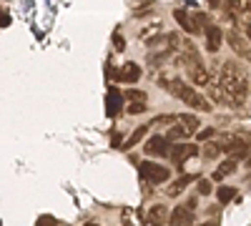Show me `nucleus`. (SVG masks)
Instances as JSON below:
<instances>
[{
	"mask_svg": "<svg viewBox=\"0 0 251 226\" xmlns=\"http://www.w3.org/2000/svg\"><path fill=\"white\" fill-rule=\"evenodd\" d=\"M146 131H149V126H141V128H136V131L131 133V138L123 143V149H131V146H136V143H138V141L146 136Z\"/></svg>",
	"mask_w": 251,
	"mask_h": 226,
	"instance_id": "nucleus-23",
	"label": "nucleus"
},
{
	"mask_svg": "<svg viewBox=\"0 0 251 226\" xmlns=\"http://www.w3.org/2000/svg\"><path fill=\"white\" fill-rule=\"evenodd\" d=\"M201 156H203L206 161L219 158V156H221V146H219V141H208V143H203V146H201Z\"/></svg>",
	"mask_w": 251,
	"mask_h": 226,
	"instance_id": "nucleus-19",
	"label": "nucleus"
},
{
	"mask_svg": "<svg viewBox=\"0 0 251 226\" xmlns=\"http://www.w3.org/2000/svg\"><path fill=\"white\" fill-rule=\"evenodd\" d=\"M206 91H208V100H214V103H224V106L231 103V98L226 96V91H224V86H221L219 75H211V80H208ZM231 106H234V103H231Z\"/></svg>",
	"mask_w": 251,
	"mask_h": 226,
	"instance_id": "nucleus-8",
	"label": "nucleus"
},
{
	"mask_svg": "<svg viewBox=\"0 0 251 226\" xmlns=\"http://www.w3.org/2000/svg\"><path fill=\"white\" fill-rule=\"evenodd\" d=\"M176 123H178V126H181L188 136H191V133H199V128H201V121H199L194 113H181Z\"/></svg>",
	"mask_w": 251,
	"mask_h": 226,
	"instance_id": "nucleus-15",
	"label": "nucleus"
},
{
	"mask_svg": "<svg viewBox=\"0 0 251 226\" xmlns=\"http://www.w3.org/2000/svg\"><path fill=\"white\" fill-rule=\"evenodd\" d=\"M186 136H188V133H186V131L178 126V123H174V126H171V131L166 133V138H169L171 143H174V141H176V143H183V138H186Z\"/></svg>",
	"mask_w": 251,
	"mask_h": 226,
	"instance_id": "nucleus-22",
	"label": "nucleus"
},
{
	"mask_svg": "<svg viewBox=\"0 0 251 226\" xmlns=\"http://www.w3.org/2000/svg\"><path fill=\"white\" fill-rule=\"evenodd\" d=\"M219 80L226 91V96L231 98L234 106H244V100L249 96V73L241 63L236 60H226L219 71Z\"/></svg>",
	"mask_w": 251,
	"mask_h": 226,
	"instance_id": "nucleus-1",
	"label": "nucleus"
},
{
	"mask_svg": "<svg viewBox=\"0 0 251 226\" xmlns=\"http://www.w3.org/2000/svg\"><path fill=\"white\" fill-rule=\"evenodd\" d=\"M143 111H146V103H131L128 106V113H133V116L136 113H143Z\"/></svg>",
	"mask_w": 251,
	"mask_h": 226,
	"instance_id": "nucleus-31",
	"label": "nucleus"
},
{
	"mask_svg": "<svg viewBox=\"0 0 251 226\" xmlns=\"http://www.w3.org/2000/svg\"><path fill=\"white\" fill-rule=\"evenodd\" d=\"M0 25H10V15H8V13L0 15Z\"/></svg>",
	"mask_w": 251,
	"mask_h": 226,
	"instance_id": "nucleus-33",
	"label": "nucleus"
},
{
	"mask_svg": "<svg viewBox=\"0 0 251 226\" xmlns=\"http://www.w3.org/2000/svg\"><path fill=\"white\" fill-rule=\"evenodd\" d=\"M174 18H176V23H178L186 33H196V30H199V28H196V23H194V15H188V10L176 8V10H174Z\"/></svg>",
	"mask_w": 251,
	"mask_h": 226,
	"instance_id": "nucleus-14",
	"label": "nucleus"
},
{
	"mask_svg": "<svg viewBox=\"0 0 251 226\" xmlns=\"http://www.w3.org/2000/svg\"><path fill=\"white\" fill-rule=\"evenodd\" d=\"M201 226H216V221H208V224H201Z\"/></svg>",
	"mask_w": 251,
	"mask_h": 226,
	"instance_id": "nucleus-35",
	"label": "nucleus"
},
{
	"mask_svg": "<svg viewBox=\"0 0 251 226\" xmlns=\"http://www.w3.org/2000/svg\"><path fill=\"white\" fill-rule=\"evenodd\" d=\"M113 46H116V50H123V48H126V40H123V35H121V33H116V35H113Z\"/></svg>",
	"mask_w": 251,
	"mask_h": 226,
	"instance_id": "nucleus-29",
	"label": "nucleus"
},
{
	"mask_svg": "<svg viewBox=\"0 0 251 226\" xmlns=\"http://www.w3.org/2000/svg\"><path fill=\"white\" fill-rule=\"evenodd\" d=\"M83 226H98V224H93V221H86V224H83Z\"/></svg>",
	"mask_w": 251,
	"mask_h": 226,
	"instance_id": "nucleus-36",
	"label": "nucleus"
},
{
	"mask_svg": "<svg viewBox=\"0 0 251 226\" xmlns=\"http://www.w3.org/2000/svg\"><path fill=\"white\" fill-rule=\"evenodd\" d=\"M0 226H3V224H0Z\"/></svg>",
	"mask_w": 251,
	"mask_h": 226,
	"instance_id": "nucleus-38",
	"label": "nucleus"
},
{
	"mask_svg": "<svg viewBox=\"0 0 251 226\" xmlns=\"http://www.w3.org/2000/svg\"><path fill=\"white\" fill-rule=\"evenodd\" d=\"M138 78H141V66L133 63V60L123 63V68L118 71V80H123V83H136Z\"/></svg>",
	"mask_w": 251,
	"mask_h": 226,
	"instance_id": "nucleus-13",
	"label": "nucleus"
},
{
	"mask_svg": "<svg viewBox=\"0 0 251 226\" xmlns=\"http://www.w3.org/2000/svg\"><path fill=\"white\" fill-rule=\"evenodd\" d=\"M194 23H196L199 30H201V28L206 30L208 25H214V23H211V18H208V13H196V15H194Z\"/></svg>",
	"mask_w": 251,
	"mask_h": 226,
	"instance_id": "nucleus-24",
	"label": "nucleus"
},
{
	"mask_svg": "<svg viewBox=\"0 0 251 226\" xmlns=\"http://www.w3.org/2000/svg\"><path fill=\"white\" fill-rule=\"evenodd\" d=\"M118 106H121V93L118 91H108V116H116L118 113Z\"/></svg>",
	"mask_w": 251,
	"mask_h": 226,
	"instance_id": "nucleus-21",
	"label": "nucleus"
},
{
	"mask_svg": "<svg viewBox=\"0 0 251 226\" xmlns=\"http://www.w3.org/2000/svg\"><path fill=\"white\" fill-rule=\"evenodd\" d=\"M226 43L234 48L236 55H241L244 60H251V43L246 40V35H241L236 28H231V30L226 33Z\"/></svg>",
	"mask_w": 251,
	"mask_h": 226,
	"instance_id": "nucleus-4",
	"label": "nucleus"
},
{
	"mask_svg": "<svg viewBox=\"0 0 251 226\" xmlns=\"http://www.w3.org/2000/svg\"><path fill=\"white\" fill-rule=\"evenodd\" d=\"M171 149H174V143L166 136H151L149 141H146V146H143V151L149 156H169Z\"/></svg>",
	"mask_w": 251,
	"mask_h": 226,
	"instance_id": "nucleus-6",
	"label": "nucleus"
},
{
	"mask_svg": "<svg viewBox=\"0 0 251 226\" xmlns=\"http://www.w3.org/2000/svg\"><path fill=\"white\" fill-rule=\"evenodd\" d=\"M194 221H196L194 211H188L186 206H176L171 211V219H169L171 226H194Z\"/></svg>",
	"mask_w": 251,
	"mask_h": 226,
	"instance_id": "nucleus-10",
	"label": "nucleus"
},
{
	"mask_svg": "<svg viewBox=\"0 0 251 226\" xmlns=\"http://www.w3.org/2000/svg\"><path fill=\"white\" fill-rule=\"evenodd\" d=\"M176 98H181L186 106H191V108H196V111H203V113H208L211 111V100L208 98H203L196 88H191L186 83V80H181V78H171V88H169Z\"/></svg>",
	"mask_w": 251,
	"mask_h": 226,
	"instance_id": "nucleus-2",
	"label": "nucleus"
},
{
	"mask_svg": "<svg viewBox=\"0 0 251 226\" xmlns=\"http://www.w3.org/2000/svg\"><path fill=\"white\" fill-rule=\"evenodd\" d=\"M146 219H149L151 226H166L169 219H171V214H169V209H166L163 203H156V206H151V211H149Z\"/></svg>",
	"mask_w": 251,
	"mask_h": 226,
	"instance_id": "nucleus-12",
	"label": "nucleus"
},
{
	"mask_svg": "<svg viewBox=\"0 0 251 226\" xmlns=\"http://www.w3.org/2000/svg\"><path fill=\"white\" fill-rule=\"evenodd\" d=\"M183 206H186L188 211H196V206H199V201H196V199H188V201L183 203Z\"/></svg>",
	"mask_w": 251,
	"mask_h": 226,
	"instance_id": "nucleus-32",
	"label": "nucleus"
},
{
	"mask_svg": "<svg viewBox=\"0 0 251 226\" xmlns=\"http://www.w3.org/2000/svg\"><path fill=\"white\" fill-rule=\"evenodd\" d=\"M236 166H239V161H234V158H226V161H221L219 163V169L214 171V181H221V178H226L228 174H234L236 171Z\"/></svg>",
	"mask_w": 251,
	"mask_h": 226,
	"instance_id": "nucleus-17",
	"label": "nucleus"
},
{
	"mask_svg": "<svg viewBox=\"0 0 251 226\" xmlns=\"http://www.w3.org/2000/svg\"><path fill=\"white\" fill-rule=\"evenodd\" d=\"M138 171H141L143 181H149V183H166L171 178V169L161 166V163H156V161H141Z\"/></svg>",
	"mask_w": 251,
	"mask_h": 226,
	"instance_id": "nucleus-3",
	"label": "nucleus"
},
{
	"mask_svg": "<svg viewBox=\"0 0 251 226\" xmlns=\"http://www.w3.org/2000/svg\"><path fill=\"white\" fill-rule=\"evenodd\" d=\"M216 199H219V203L234 201V199H236V189H234V186H221V189L216 191Z\"/></svg>",
	"mask_w": 251,
	"mask_h": 226,
	"instance_id": "nucleus-20",
	"label": "nucleus"
},
{
	"mask_svg": "<svg viewBox=\"0 0 251 226\" xmlns=\"http://www.w3.org/2000/svg\"><path fill=\"white\" fill-rule=\"evenodd\" d=\"M178 121V116H169V113H166V116H156L151 123H153V126H169V123H176Z\"/></svg>",
	"mask_w": 251,
	"mask_h": 226,
	"instance_id": "nucleus-25",
	"label": "nucleus"
},
{
	"mask_svg": "<svg viewBox=\"0 0 251 226\" xmlns=\"http://www.w3.org/2000/svg\"><path fill=\"white\" fill-rule=\"evenodd\" d=\"M199 153V146L196 143H174V149H171V153H169V158H171V163L174 166H183V163L188 161V158H194Z\"/></svg>",
	"mask_w": 251,
	"mask_h": 226,
	"instance_id": "nucleus-5",
	"label": "nucleus"
},
{
	"mask_svg": "<svg viewBox=\"0 0 251 226\" xmlns=\"http://www.w3.org/2000/svg\"><path fill=\"white\" fill-rule=\"evenodd\" d=\"M199 194H201V196H208V194H211V181L201 178V181H199Z\"/></svg>",
	"mask_w": 251,
	"mask_h": 226,
	"instance_id": "nucleus-27",
	"label": "nucleus"
},
{
	"mask_svg": "<svg viewBox=\"0 0 251 226\" xmlns=\"http://www.w3.org/2000/svg\"><path fill=\"white\" fill-rule=\"evenodd\" d=\"M203 35H206V50L208 53H216L219 48H221V43L226 40V33L221 30V25H208L206 30H203Z\"/></svg>",
	"mask_w": 251,
	"mask_h": 226,
	"instance_id": "nucleus-7",
	"label": "nucleus"
},
{
	"mask_svg": "<svg viewBox=\"0 0 251 226\" xmlns=\"http://www.w3.org/2000/svg\"><path fill=\"white\" fill-rule=\"evenodd\" d=\"M246 38H249V43H251V28H246Z\"/></svg>",
	"mask_w": 251,
	"mask_h": 226,
	"instance_id": "nucleus-34",
	"label": "nucleus"
},
{
	"mask_svg": "<svg viewBox=\"0 0 251 226\" xmlns=\"http://www.w3.org/2000/svg\"><path fill=\"white\" fill-rule=\"evenodd\" d=\"M38 226H58V221L50 219V216H40V219H38Z\"/></svg>",
	"mask_w": 251,
	"mask_h": 226,
	"instance_id": "nucleus-30",
	"label": "nucleus"
},
{
	"mask_svg": "<svg viewBox=\"0 0 251 226\" xmlns=\"http://www.w3.org/2000/svg\"><path fill=\"white\" fill-rule=\"evenodd\" d=\"M216 136V128H203V131H199V141H203V143H208V138H214Z\"/></svg>",
	"mask_w": 251,
	"mask_h": 226,
	"instance_id": "nucleus-28",
	"label": "nucleus"
},
{
	"mask_svg": "<svg viewBox=\"0 0 251 226\" xmlns=\"http://www.w3.org/2000/svg\"><path fill=\"white\" fill-rule=\"evenodd\" d=\"M186 75H188V80H191L194 86H203V88L208 86V80H211V73L203 68V63H199L194 68H186Z\"/></svg>",
	"mask_w": 251,
	"mask_h": 226,
	"instance_id": "nucleus-11",
	"label": "nucleus"
},
{
	"mask_svg": "<svg viewBox=\"0 0 251 226\" xmlns=\"http://www.w3.org/2000/svg\"><path fill=\"white\" fill-rule=\"evenodd\" d=\"M126 98L133 100V103H146V93H143V91H136V88L126 93Z\"/></svg>",
	"mask_w": 251,
	"mask_h": 226,
	"instance_id": "nucleus-26",
	"label": "nucleus"
},
{
	"mask_svg": "<svg viewBox=\"0 0 251 226\" xmlns=\"http://www.w3.org/2000/svg\"><path fill=\"white\" fill-rule=\"evenodd\" d=\"M121 221H123V226H143L141 211H136V209H131V206H126V209L121 211Z\"/></svg>",
	"mask_w": 251,
	"mask_h": 226,
	"instance_id": "nucleus-18",
	"label": "nucleus"
},
{
	"mask_svg": "<svg viewBox=\"0 0 251 226\" xmlns=\"http://www.w3.org/2000/svg\"><path fill=\"white\" fill-rule=\"evenodd\" d=\"M196 176H191V174H183V176H178L176 181H171L169 183V186H166V194H169V196H178L186 186H188V183H191Z\"/></svg>",
	"mask_w": 251,
	"mask_h": 226,
	"instance_id": "nucleus-16",
	"label": "nucleus"
},
{
	"mask_svg": "<svg viewBox=\"0 0 251 226\" xmlns=\"http://www.w3.org/2000/svg\"><path fill=\"white\" fill-rule=\"evenodd\" d=\"M246 163H249V166H251V156H249V161H246Z\"/></svg>",
	"mask_w": 251,
	"mask_h": 226,
	"instance_id": "nucleus-37",
	"label": "nucleus"
},
{
	"mask_svg": "<svg viewBox=\"0 0 251 226\" xmlns=\"http://www.w3.org/2000/svg\"><path fill=\"white\" fill-rule=\"evenodd\" d=\"M161 30H163V25H161V20H151V23H146V25L141 28L138 38L143 40V43H149V46H153L156 40L161 38Z\"/></svg>",
	"mask_w": 251,
	"mask_h": 226,
	"instance_id": "nucleus-9",
	"label": "nucleus"
}]
</instances>
